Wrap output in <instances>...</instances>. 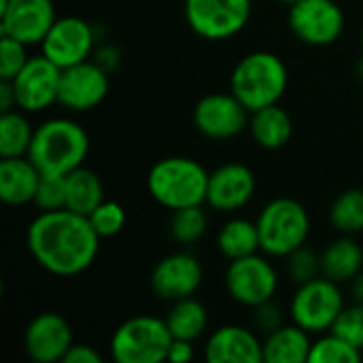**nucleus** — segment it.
I'll return each instance as SVG.
<instances>
[{
	"instance_id": "obj_1",
	"label": "nucleus",
	"mask_w": 363,
	"mask_h": 363,
	"mask_svg": "<svg viewBox=\"0 0 363 363\" xmlns=\"http://www.w3.org/2000/svg\"><path fill=\"white\" fill-rule=\"evenodd\" d=\"M100 240L89 217L70 208L40 211L26 232L32 259L55 277H77L91 268Z\"/></svg>"
},
{
	"instance_id": "obj_2",
	"label": "nucleus",
	"mask_w": 363,
	"mask_h": 363,
	"mask_svg": "<svg viewBox=\"0 0 363 363\" xmlns=\"http://www.w3.org/2000/svg\"><path fill=\"white\" fill-rule=\"evenodd\" d=\"M89 153V134L81 123L68 117H51L36 125L28 157L40 174L66 177L83 166Z\"/></svg>"
},
{
	"instance_id": "obj_3",
	"label": "nucleus",
	"mask_w": 363,
	"mask_h": 363,
	"mask_svg": "<svg viewBox=\"0 0 363 363\" xmlns=\"http://www.w3.org/2000/svg\"><path fill=\"white\" fill-rule=\"evenodd\" d=\"M208 170L194 157L170 155L155 162L147 174L149 196L168 211L206 204Z\"/></svg>"
},
{
	"instance_id": "obj_4",
	"label": "nucleus",
	"mask_w": 363,
	"mask_h": 363,
	"mask_svg": "<svg viewBox=\"0 0 363 363\" xmlns=\"http://www.w3.org/2000/svg\"><path fill=\"white\" fill-rule=\"evenodd\" d=\"M289 85L287 64L272 51H251L230 74V91L253 113L279 104Z\"/></svg>"
},
{
	"instance_id": "obj_5",
	"label": "nucleus",
	"mask_w": 363,
	"mask_h": 363,
	"mask_svg": "<svg viewBox=\"0 0 363 363\" xmlns=\"http://www.w3.org/2000/svg\"><path fill=\"white\" fill-rule=\"evenodd\" d=\"M262 253L285 259L296 249L304 247L311 236V215L294 198L270 200L255 219Z\"/></svg>"
},
{
	"instance_id": "obj_6",
	"label": "nucleus",
	"mask_w": 363,
	"mask_h": 363,
	"mask_svg": "<svg viewBox=\"0 0 363 363\" xmlns=\"http://www.w3.org/2000/svg\"><path fill=\"white\" fill-rule=\"evenodd\" d=\"M172 340L166 319L136 315L113 332L108 351L117 363H164Z\"/></svg>"
},
{
	"instance_id": "obj_7",
	"label": "nucleus",
	"mask_w": 363,
	"mask_h": 363,
	"mask_svg": "<svg viewBox=\"0 0 363 363\" xmlns=\"http://www.w3.org/2000/svg\"><path fill=\"white\" fill-rule=\"evenodd\" d=\"M345 306L347 300L340 289V283L319 277L315 281L298 285L289 304V315L296 325H300L308 334L319 336L334 328Z\"/></svg>"
},
{
	"instance_id": "obj_8",
	"label": "nucleus",
	"mask_w": 363,
	"mask_h": 363,
	"mask_svg": "<svg viewBox=\"0 0 363 363\" xmlns=\"http://www.w3.org/2000/svg\"><path fill=\"white\" fill-rule=\"evenodd\" d=\"M223 283L228 296L236 304L245 308H255L264 302L274 300L279 291V272L266 253H253L240 259H232L225 268Z\"/></svg>"
},
{
	"instance_id": "obj_9",
	"label": "nucleus",
	"mask_w": 363,
	"mask_h": 363,
	"mask_svg": "<svg viewBox=\"0 0 363 363\" xmlns=\"http://www.w3.org/2000/svg\"><path fill=\"white\" fill-rule=\"evenodd\" d=\"M287 23L308 47H330L345 34V11L336 0H298L289 4Z\"/></svg>"
},
{
	"instance_id": "obj_10",
	"label": "nucleus",
	"mask_w": 363,
	"mask_h": 363,
	"mask_svg": "<svg viewBox=\"0 0 363 363\" xmlns=\"http://www.w3.org/2000/svg\"><path fill=\"white\" fill-rule=\"evenodd\" d=\"M251 15V0H185L189 28L206 40H228L240 34Z\"/></svg>"
},
{
	"instance_id": "obj_11",
	"label": "nucleus",
	"mask_w": 363,
	"mask_h": 363,
	"mask_svg": "<svg viewBox=\"0 0 363 363\" xmlns=\"http://www.w3.org/2000/svg\"><path fill=\"white\" fill-rule=\"evenodd\" d=\"M249 119L251 111L232 91L206 94L194 106V125L211 140L236 138L249 130Z\"/></svg>"
},
{
	"instance_id": "obj_12",
	"label": "nucleus",
	"mask_w": 363,
	"mask_h": 363,
	"mask_svg": "<svg viewBox=\"0 0 363 363\" xmlns=\"http://www.w3.org/2000/svg\"><path fill=\"white\" fill-rule=\"evenodd\" d=\"M40 53L62 70L89 60L96 51V32L89 21L77 15L57 17L43 43Z\"/></svg>"
},
{
	"instance_id": "obj_13",
	"label": "nucleus",
	"mask_w": 363,
	"mask_h": 363,
	"mask_svg": "<svg viewBox=\"0 0 363 363\" xmlns=\"http://www.w3.org/2000/svg\"><path fill=\"white\" fill-rule=\"evenodd\" d=\"M111 89L108 72L94 60L68 66L60 74L57 104L70 113H87L100 106Z\"/></svg>"
},
{
	"instance_id": "obj_14",
	"label": "nucleus",
	"mask_w": 363,
	"mask_h": 363,
	"mask_svg": "<svg viewBox=\"0 0 363 363\" xmlns=\"http://www.w3.org/2000/svg\"><path fill=\"white\" fill-rule=\"evenodd\" d=\"M60 74L62 68L47 60L43 53L32 55L26 66L11 79L17 98V108L30 115L43 113L51 108V104H57Z\"/></svg>"
},
{
	"instance_id": "obj_15",
	"label": "nucleus",
	"mask_w": 363,
	"mask_h": 363,
	"mask_svg": "<svg viewBox=\"0 0 363 363\" xmlns=\"http://www.w3.org/2000/svg\"><path fill=\"white\" fill-rule=\"evenodd\" d=\"M204 281V268L196 255L187 251H177L164 255L151 270L149 285L153 294L172 304L183 298H191L198 294Z\"/></svg>"
},
{
	"instance_id": "obj_16",
	"label": "nucleus",
	"mask_w": 363,
	"mask_h": 363,
	"mask_svg": "<svg viewBox=\"0 0 363 363\" xmlns=\"http://www.w3.org/2000/svg\"><path fill=\"white\" fill-rule=\"evenodd\" d=\"M72 345V328L60 313H40L26 325L23 351L30 362L62 363Z\"/></svg>"
},
{
	"instance_id": "obj_17",
	"label": "nucleus",
	"mask_w": 363,
	"mask_h": 363,
	"mask_svg": "<svg viewBox=\"0 0 363 363\" xmlns=\"http://www.w3.org/2000/svg\"><path fill=\"white\" fill-rule=\"evenodd\" d=\"M55 19L53 0H9L0 6V34L28 47L40 45Z\"/></svg>"
},
{
	"instance_id": "obj_18",
	"label": "nucleus",
	"mask_w": 363,
	"mask_h": 363,
	"mask_svg": "<svg viewBox=\"0 0 363 363\" xmlns=\"http://www.w3.org/2000/svg\"><path fill=\"white\" fill-rule=\"evenodd\" d=\"M257 189L255 172L240 162H228L217 166L208 174V191H206V206L217 213L232 215L245 208Z\"/></svg>"
},
{
	"instance_id": "obj_19",
	"label": "nucleus",
	"mask_w": 363,
	"mask_h": 363,
	"mask_svg": "<svg viewBox=\"0 0 363 363\" xmlns=\"http://www.w3.org/2000/svg\"><path fill=\"white\" fill-rule=\"evenodd\" d=\"M208 363H264V340L245 325L217 328L204 347Z\"/></svg>"
},
{
	"instance_id": "obj_20",
	"label": "nucleus",
	"mask_w": 363,
	"mask_h": 363,
	"mask_svg": "<svg viewBox=\"0 0 363 363\" xmlns=\"http://www.w3.org/2000/svg\"><path fill=\"white\" fill-rule=\"evenodd\" d=\"M40 170L28 155L0 160V200L6 206H26L34 202Z\"/></svg>"
},
{
	"instance_id": "obj_21",
	"label": "nucleus",
	"mask_w": 363,
	"mask_h": 363,
	"mask_svg": "<svg viewBox=\"0 0 363 363\" xmlns=\"http://www.w3.org/2000/svg\"><path fill=\"white\" fill-rule=\"evenodd\" d=\"M249 132L262 149L279 151L294 136V119L281 104H270L251 113Z\"/></svg>"
},
{
	"instance_id": "obj_22",
	"label": "nucleus",
	"mask_w": 363,
	"mask_h": 363,
	"mask_svg": "<svg viewBox=\"0 0 363 363\" xmlns=\"http://www.w3.org/2000/svg\"><path fill=\"white\" fill-rule=\"evenodd\" d=\"M362 270V245L349 234H342L340 238L332 240L321 253V272L325 279L334 283H351Z\"/></svg>"
},
{
	"instance_id": "obj_23",
	"label": "nucleus",
	"mask_w": 363,
	"mask_h": 363,
	"mask_svg": "<svg viewBox=\"0 0 363 363\" xmlns=\"http://www.w3.org/2000/svg\"><path fill=\"white\" fill-rule=\"evenodd\" d=\"M313 334L300 325L285 323L264 338V363H304L313 349Z\"/></svg>"
},
{
	"instance_id": "obj_24",
	"label": "nucleus",
	"mask_w": 363,
	"mask_h": 363,
	"mask_svg": "<svg viewBox=\"0 0 363 363\" xmlns=\"http://www.w3.org/2000/svg\"><path fill=\"white\" fill-rule=\"evenodd\" d=\"M164 319L172 338L181 340L196 342L208 330V311L196 296L172 302Z\"/></svg>"
},
{
	"instance_id": "obj_25",
	"label": "nucleus",
	"mask_w": 363,
	"mask_h": 363,
	"mask_svg": "<svg viewBox=\"0 0 363 363\" xmlns=\"http://www.w3.org/2000/svg\"><path fill=\"white\" fill-rule=\"evenodd\" d=\"M217 249L228 262L259 253L262 245H259L257 223L245 217L228 219L217 232Z\"/></svg>"
},
{
	"instance_id": "obj_26",
	"label": "nucleus",
	"mask_w": 363,
	"mask_h": 363,
	"mask_svg": "<svg viewBox=\"0 0 363 363\" xmlns=\"http://www.w3.org/2000/svg\"><path fill=\"white\" fill-rule=\"evenodd\" d=\"M104 200V183L91 168L79 166L66 174V208L89 217Z\"/></svg>"
},
{
	"instance_id": "obj_27",
	"label": "nucleus",
	"mask_w": 363,
	"mask_h": 363,
	"mask_svg": "<svg viewBox=\"0 0 363 363\" xmlns=\"http://www.w3.org/2000/svg\"><path fill=\"white\" fill-rule=\"evenodd\" d=\"M26 115L19 108L0 113V157L28 155L36 128H32Z\"/></svg>"
},
{
	"instance_id": "obj_28",
	"label": "nucleus",
	"mask_w": 363,
	"mask_h": 363,
	"mask_svg": "<svg viewBox=\"0 0 363 363\" xmlns=\"http://www.w3.org/2000/svg\"><path fill=\"white\" fill-rule=\"evenodd\" d=\"M330 223L340 234H362L363 232V189L353 187L336 196L330 206Z\"/></svg>"
},
{
	"instance_id": "obj_29",
	"label": "nucleus",
	"mask_w": 363,
	"mask_h": 363,
	"mask_svg": "<svg viewBox=\"0 0 363 363\" xmlns=\"http://www.w3.org/2000/svg\"><path fill=\"white\" fill-rule=\"evenodd\" d=\"M206 230H208V213H206L204 204L172 211L170 221H168L170 238L183 247L196 245L198 240H202Z\"/></svg>"
},
{
	"instance_id": "obj_30",
	"label": "nucleus",
	"mask_w": 363,
	"mask_h": 363,
	"mask_svg": "<svg viewBox=\"0 0 363 363\" xmlns=\"http://www.w3.org/2000/svg\"><path fill=\"white\" fill-rule=\"evenodd\" d=\"M362 353L357 347L347 342L334 332H325L317 340H313V349L308 363H359Z\"/></svg>"
},
{
	"instance_id": "obj_31",
	"label": "nucleus",
	"mask_w": 363,
	"mask_h": 363,
	"mask_svg": "<svg viewBox=\"0 0 363 363\" xmlns=\"http://www.w3.org/2000/svg\"><path fill=\"white\" fill-rule=\"evenodd\" d=\"M285 270L289 274V279L296 285H304L308 281H315L319 277H323L321 272V255H317L313 249H308L306 245L296 249L294 253H289L285 257Z\"/></svg>"
},
{
	"instance_id": "obj_32",
	"label": "nucleus",
	"mask_w": 363,
	"mask_h": 363,
	"mask_svg": "<svg viewBox=\"0 0 363 363\" xmlns=\"http://www.w3.org/2000/svg\"><path fill=\"white\" fill-rule=\"evenodd\" d=\"M89 221L100 238H113L125 228L128 217H125V208L119 202L104 200L89 213Z\"/></svg>"
},
{
	"instance_id": "obj_33",
	"label": "nucleus",
	"mask_w": 363,
	"mask_h": 363,
	"mask_svg": "<svg viewBox=\"0 0 363 363\" xmlns=\"http://www.w3.org/2000/svg\"><path fill=\"white\" fill-rule=\"evenodd\" d=\"M32 204H34L38 211H57V208H66V177L43 174Z\"/></svg>"
},
{
	"instance_id": "obj_34",
	"label": "nucleus",
	"mask_w": 363,
	"mask_h": 363,
	"mask_svg": "<svg viewBox=\"0 0 363 363\" xmlns=\"http://www.w3.org/2000/svg\"><path fill=\"white\" fill-rule=\"evenodd\" d=\"M330 332L338 334L340 338H345L347 342L363 351V304L359 302L347 304Z\"/></svg>"
},
{
	"instance_id": "obj_35",
	"label": "nucleus",
	"mask_w": 363,
	"mask_h": 363,
	"mask_svg": "<svg viewBox=\"0 0 363 363\" xmlns=\"http://www.w3.org/2000/svg\"><path fill=\"white\" fill-rule=\"evenodd\" d=\"M30 60L28 45L17 38L0 34V79L11 81Z\"/></svg>"
},
{
	"instance_id": "obj_36",
	"label": "nucleus",
	"mask_w": 363,
	"mask_h": 363,
	"mask_svg": "<svg viewBox=\"0 0 363 363\" xmlns=\"http://www.w3.org/2000/svg\"><path fill=\"white\" fill-rule=\"evenodd\" d=\"M253 311V328H255V332L257 334H264V336H268V334H272L274 330H279L281 325H285V315H283V308L274 302V300H270V302H264V304H259V306H255V308H251Z\"/></svg>"
},
{
	"instance_id": "obj_37",
	"label": "nucleus",
	"mask_w": 363,
	"mask_h": 363,
	"mask_svg": "<svg viewBox=\"0 0 363 363\" xmlns=\"http://www.w3.org/2000/svg\"><path fill=\"white\" fill-rule=\"evenodd\" d=\"M62 363H102V355L89 345H72Z\"/></svg>"
},
{
	"instance_id": "obj_38",
	"label": "nucleus",
	"mask_w": 363,
	"mask_h": 363,
	"mask_svg": "<svg viewBox=\"0 0 363 363\" xmlns=\"http://www.w3.org/2000/svg\"><path fill=\"white\" fill-rule=\"evenodd\" d=\"M91 60L98 62V64L111 74V72L117 70V66L121 64V53H119V49L113 47V45H102L100 49L94 51V57H91Z\"/></svg>"
},
{
	"instance_id": "obj_39",
	"label": "nucleus",
	"mask_w": 363,
	"mask_h": 363,
	"mask_svg": "<svg viewBox=\"0 0 363 363\" xmlns=\"http://www.w3.org/2000/svg\"><path fill=\"white\" fill-rule=\"evenodd\" d=\"M194 357H196V347L191 340H181V338L172 340L170 351H168V362L189 363L194 362Z\"/></svg>"
},
{
	"instance_id": "obj_40",
	"label": "nucleus",
	"mask_w": 363,
	"mask_h": 363,
	"mask_svg": "<svg viewBox=\"0 0 363 363\" xmlns=\"http://www.w3.org/2000/svg\"><path fill=\"white\" fill-rule=\"evenodd\" d=\"M15 108H17V98H15L13 83L6 79H0V113L15 111Z\"/></svg>"
},
{
	"instance_id": "obj_41",
	"label": "nucleus",
	"mask_w": 363,
	"mask_h": 363,
	"mask_svg": "<svg viewBox=\"0 0 363 363\" xmlns=\"http://www.w3.org/2000/svg\"><path fill=\"white\" fill-rule=\"evenodd\" d=\"M351 285V298H353V302H359L363 304V270L349 283Z\"/></svg>"
},
{
	"instance_id": "obj_42",
	"label": "nucleus",
	"mask_w": 363,
	"mask_h": 363,
	"mask_svg": "<svg viewBox=\"0 0 363 363\" xmlns=\"http://www.w3.org/2000/svg\"><path fill=\"white\" fill-rule=\"evenodd\" d=\"M357 72H359V74H362V77H363V57H362V60H359V64H357Z\"/></svg>"
},
{
	"instance_id": "obj_43",
	"label": "nucleus",
	"mask_w": 363,
	"mask_h": 363,
	"mask_svg": "<svg viewBox=\"0 0 363 363\" xmlns=\"http://www.w3.org/2000/svg\"><path fill=\"white\" fill-rule=\"evenodd\" d=\"M279 2H283V4H294V2H298V0H279Z\"/></svg>"
},
{
	"instance_id": "obj_44",
	"label": "nucleus",
	"mask_w": 363,
	"mask_h": 363,
	"mask_svg": "<svg viewBox=\"0 0 363 363\" xmlns=\"http://www.w3.org/2000/svg\"><path fill=\"white\" fill-rule=\"evenodd\" d=\"M362 40H363V34H362Z\"/></svg>"
}]
</instances>
